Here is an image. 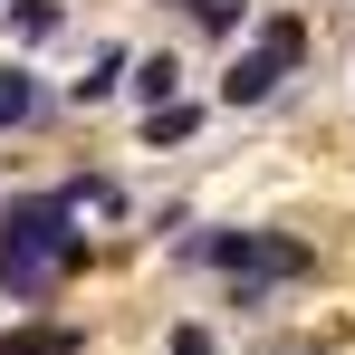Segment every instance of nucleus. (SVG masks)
<instances>
[{
	"mask_svg": "<svg viewBox=\"0 0 355 355\" xmlns=\"http://www.w3.org/2000/svg\"><path fill=\"white\" fill-rule=\"evenodd\" d=\"M77 259H87V231H77V202H67V192L0 202V288L10 297H49Z\"/></svg>",
	"mask_w": 355,
	"mask_h": 355,
	"instance_id": "obj_1",
	"label": "nucleus"
},
{
	"mask_svg": "<svg viewBox=\"0 0 355 355\" xmlns=\"http://www.w3.org/2000/svg\"><path fill=\"white\" fill-rule=\"evenodd\" d=\"M182 259L231 269V279H240V307H259L279 279H307V269H317V250H307V240H288V231H202Z\"/></svg>",
	"mask_w": 355,
	"mask_h": 355,
	"instance_id": "obj_2",
	"label": "nucleus"
},
{
	"mask_svg": "<svg viewBox=\"0 0 355 355\" xmlns=\"http://www.w3.org/2000/svg\"><path fill=\"white\" fill-rule=\"evenodd\" d=\"M297 58H307V19H288V10H279V19H259V39L221 67V106H231V116L269 106V96H279V77H297Z\"/></svg>",
	"mask_w": 355,
	"mask_h": 355,
	"instance_id": "obj_3",
	"label": "nucleus"
},
{
	"mask_svg": "<svg viewBox=\"0 0 355 355\" xmlns=\"http://www.w3.org/2000/svg\"><path fill=\"white\" fill-rule=\"evenodd\" d=\"M0 355H87V327H0Z\"/></svg>",
	"mask_w": 355,
	"mask_h": 355,
	"instance_id": "obj_4",
	"label": "nucleus"
},
{
	"mask_svg": "<svg viewBox=\"0 0 355 355\" xmlns=\"http://www.w3.org/2000/svg\"><path fill=\"white\" fill-rule=\"evenodd\" d=\"M125 77H135V96H144V106H173L182 58H173V49H164V58H125Z\"/></svg>",
	"mask_w": 355,
	"mask_h": 355,
	"instance_id": "obj_5",
	"label": "nucleus"
},
{
	"mask_svg": "<svg viewBox=\"0 0 355 355\" xmlns=\"http://www.w3.org/2000/svg\"><path fill=\"white\" fill-rule=\"evenodd\" d=\"M39 106H49V96H39V77H29V67H0V125H29Z\"/></svg>",
	"mask_w": 355,
	"mask_h": 355,
	"instance_id": "obj_6",
	"label": "nucleus"
},
{
	"mask_svg": "<svg viewBox=\"0 0 355 355\" xmlns=\"http://www.w3.org/2000/svg\"><path fill=\"white\" fill-rule=\"evenodd\" d=\"M116 87H125V49H96V67L77 77V106H106Z\"/></svg>",
	"mask_w": 355,
	"mask_h": 355,
	"instance_id": "obj_7",
	"label": "nucleus"
},
{
	"mask_svg": "<svg viewBox=\"0 0 355 355\" xmlns=\"http://www.w3.org/2000/svg\"><path fill=\"white\" fill-rule=\"evenodd\" d=\"M192 125H202V106H144V144H182V135H192Z\"/></svg>",
	"mask_w": 355,
	"mask_h": 355,
	"instance_id": "obj_8",
	"label": "nucleus"
},
{
	"mask_svg": "<svg viewBox=\"0 0 355 355\" xmlns=\"http://www.w3.org/2000/svg\"><path fill=\"white\" fill-rule=\"evenodd\" d=\"M58 19H67L58 0H10V29H19V39H49Z\"/></svg>",
	"mask_w": 355,
	"mask_h": 355,
	"instance_id": "obj_9",
	"label": "nucleus"
},
{
	"mask_svg": "<svg viewBox=\"0 0 355 355\" xmlns=\"http://www.w3.org/2000/svg\"><path fill=\"white\" fill-rule=\"evenodd\" d=\"M192 19H202V29H211V39H231L240 19H250V10H240V0H202V10H192Z\"/></svg>",
	"mask_w": 355,
	"mask_h": 355,
	"instance_id": "obj_10",
	"label": "nucleus"
},
{
	"mask_svg": "<svg viewBox=\"0 0 355 355\" xmlns=\"http://www.w3.org/2000/svg\"><path fill=\"white\" fill-rule=\"evenodd\" d=\"M164 355H211V327H173V346Z\"/></svg>",
	"mask_w": 355,
	"mask_h": 355,
	"instance_id": "obj_11",
	"label": "nucleus"
},
{
	"mask_svg": "<svg viewBox=\"0 0 355 355\" xmlns=\"http://www.w3.org/2000/svg\"><path fill=\"white\" fill-rule=\"evenodd\" d=\"M173 10H202V0H173Z\"/></svg>",
	"mask_w": 355,
	"mask_h": 355,
	"instance_id": "obj_12",
	"label": "nucleus"
}]
</instances>
